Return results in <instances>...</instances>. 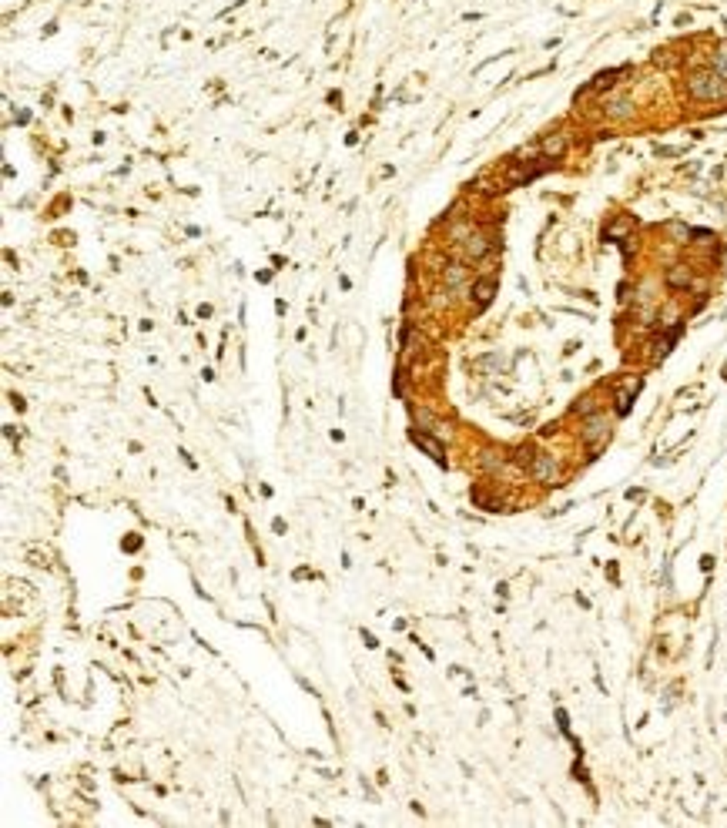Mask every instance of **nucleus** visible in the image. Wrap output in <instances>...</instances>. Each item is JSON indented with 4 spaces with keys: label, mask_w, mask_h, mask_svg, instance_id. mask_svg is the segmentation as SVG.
Segmentation results:
<instances>
[{
    "label": "nucleus",
    "mask_w": 727,
    "mask_h": 828,
    "mask_svg": "<svg viewBox=\"0 0 727 828\" xmlns=\"http://www.w3.org/2000/svg\"><path fill=\"white\" fill-rule=\"evenodd\" d=\"M667 282H671L673 288H683L687 282H691V272H687L683 266H677V268H671V272H667Z\"/></svg>",
    "instance_id": "nucleus-5"
},
{
    "label": "nucleus",
    "mask_w": 727,
    "mask_h": 828,
    "mask_svg": "<svg viewBox=\"0 0 727 828\" xmlns=\"http://www.w3.org/2000/svg\"><path fill=\"white\" fill-rule=\"evenodd\" d=\"M614 78H617V71H610V74H600V78L594 81V88H610V84H614Z\"/></svg>",
    "instance_id": "nucleus-9"
},
{
    "label": "nucleus",
    "mask_w": 727,
    "mask_h": 828,
    "mask_svg": "<svg viewBox=\"0 0 727 828\" xmlns=\"http://www.w3.org/2000/svg\"><path fill=\"white\" fill-rule=\"evenodd\" d=\"M409 440L416 443L419 450H426V453H429V456H432V460H436V463H439V466H446V450H442V446H439V443H436V440H432V436H426V433L412 430V433H409Z\"/></svg>",
    "instance_id": "nucleus-3"
},
{
    "label": "nucleus",
    "mask_w": 727,
    "mask_h": 828,
    "mask_svg": "<svg viewBox=\"0 0 727 828\" xmlns=\"http://www.w3.org/2000/svg\"><path fill=\"white\" fill-rule=\"evenodd\" d=\"M533 476H537L540 483H556V480H560V463L546 453L533 456Z\"/></svg>",
    "instance_id": "nucleus-2"
},
{
    "label": "nucleus",
    "mask_w": 727,
    "mask_h": 828,
    "mask_svg": "<svg viewBox=\"0 0 727 828\" xmlns=\"http://www.w3.org/2000/svg\"><path fill=\"white\" fill-rule=\"evenodd\" d=\"M493 288H496V286L489 282V278H486V282H479V286H476V292H473L476 302H479V306H486V302L493 298Z\"/></svg>",
    "instance_id": "nucleus-8"
},
{
    "label": "nucleus",
    "mask_w": 727,
    "mask_h": 828,
    "mask_svg": "<svg viewBox=\"0 0 727 828\" xmlns=\"http://www.w3.org/2000/svg\"><path fill=\"white\" fill-rule=\"evenodd\" d=\"M606 433H610V430H606V420H600V416H596V420H590V423H586L584 436H586V443H594V446H600V443L606 440Z\"/></svg>",
    "instance_id": "nucleus-4"
},
{
    "label": "nucleus",
    "mask_w": 727,
    "mask_h": 828,
    "mask_svg": "<svg viewBox=\"0 0 727 828\" xmlns=\"http://www.w3.org/2000/svg\"><path fill=\"white\" fill-rule=\"evenodd\" d=\"M691 94L697 101H721L727 98V81L721 71H701L691 78Z\"/></svg>",
    "instance_id": "nucleus-1"
},
{
    "label": "nucleus",
    "mask_w": 727,
    "mask_h": 828,
    "mask_svg": "<svg viewBox=\"0 0 727 828\" xmlns=\"http://www.w3.org/2000/svg\"><path fill=\"white\" fill-rule=\"evenodd\" d=\"M563 148H566V141H563L560 134H553V138H546V141H543V151H546V155H553V158L563 155Z\"/></svg>",
    "instance_id": "nucleus-7"
},
{
    "label": "nucleus",
    "mask_w": 727,
    "mask_h": 828,
    "mask_svg": "<svg viewBox=\"0 0 727 828\" xmlns=\"http://www.w3.org/2000/svg\"><path fill=\"white\" fill-rule=\"evenodd\" d=\"M479 463H483L486 470H499V466L507 463V456L499 453V450H486V453H483V460H479Z\"/></svg>",
    "instance_id": "nucleus-6"
}]
</instances>
